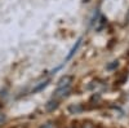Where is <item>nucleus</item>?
Here are the masks:
<instances>
[{"instance_id":"1","label":"nucleus","mask_w":129,"mask_h":128,"mask_svg":"<svg viewBox=\"0 0 129 128\" xmlns=\"http://www.w3.org/2000/svg\"><path fill=\"white\" fill-rule=\"evenodd\" d=\"M71 92V88L70 87H64V88H57V91L54 92V96L53 98L54 100H59V98H63Z\"/></svg>"},{"instance_id":"2","label":"nucleus","mask_w":129,"mask_h":128,"mask_svg":"<svg viewBox=\"0 0 129 128\" xmlns=\"http://www.w3.org/2000/svg\"><path fill=\"white\" fill-rule=\"evenodd\" d=\"M72 76L71 75H64L58 80V88H64V87H70L72 83Z\"/></svg>"},{"instance_id":"3","label":"nucleus","mask_w":129,"mask_h":128,"mask_svg":"<svg viewBox=\"0 0 129 128\" xmlns=\"http://www.w3.org/2000/svg\"><path fill=\"white\" fill-rule=\"evenodd\" d=\"M80 44H81V38L76 41V44H75L72 48H71V50H70V53L67 55V57H66V61H69V60H71V57L75 55V53H76V50L79 49V47H80Z\"/></svg>"},{"instance_id":"4","label":"nucleus","mask_w":129,"mask_h":128,"mask_svg":"<svg viewBox=\"0 0 129 128\" xmlns=\"http://www.w3.org/2000/svg\"><path fill=\"white\" fill-rule=\"evenodd\" d=\"M57 106H58L57 100H54V101H49V102L47 104V110H48V111H53L54 109H57Z\"/></svg>"},{"instance_id":"5","label":"nucleus","mask_w":129,"mask_h":128,"mask_svg":"<svg viewBox=\"0 0 129 128\" xmlns=\"http://www.w3.org/2000/svg\"><path fill=\"white\" fill-rule=\"evenodd\" d=\"M47 85H48V82H44V83H43V84H40L39 87H36V88H35L34 91H32V92H38V91H41L43 88H45Z\"/></svg>"},{"instance_id":"6","label":"nucleus","mask_w":129,"mask_h":128,"mask_svg":"<svg viewBox=\"0 0 129 128\" xmlns=\"http://www.w3.org/2000/svg\"><path fill=\"white\" fill-rule=\"evenodd\" d=\"M40 128H57V127H56V124H53V123H47L44 125H41Z\"/></svg>"},{"instance_id":"7","label":"nucleus","mask_w":129,"mask_h":128,"mask_svg":"<svg viewBox=\"0 0 129 128\" xmlns=\"http://www.w3.org/2000/svg\"><path fill=\"white\" fill-rule=\"evenodd\" d=\"M83 128H93V127H92V125H90V124H85V125H84V127H83Z\"/></svg>"}]
</instances>
